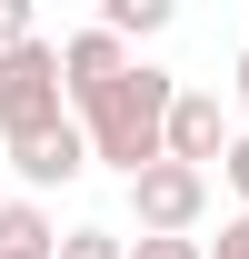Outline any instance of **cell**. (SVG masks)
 Returning a JSON list of instances; mask_svg holds the SVG:
<instances>
[{
  "label": "cell",
  "instance_id": "obj_7",
  "mask_svg": "<svg viewBox=\"0 0 249 259\" xmlns=\"http://www.w3.org/2000/svg\"><path fill=\"white\" fill-rule=\"evenodd\" d=\"M60 249V220L40 199H0V259H50Z\"/></svg>",
  "mask_w": 249,
  "mask_h": 259
},
{
  "label": "cell",
  "instance_id": "obj_9",
  "mask_svg": "<svg viewBox=\"0 0 249 259\" xmlns=\"http://www.w3.org/2000/svg\"><path fill=\"white\" fill-rule=\"evenodd\" d=\"M50 259H130V239H120V229H60Z\"/></svg>",
  "mask_w": 249,
  "mask_h": 259
},
{
  "label": "cell",
  "instance_id": "obj_8",
  "mask_svg": "<svg viewBox=\"0 0 249 259\" xmlns=\"http://www.w3.org/2000/svg\"><path fill=\"white\" fill-rule=\"evenodd\" d=\"M100 30L120 40V50H130V40H159V30H170V0H100Z\"/></svg>",
  "mask_w": 249,
  "mask_h": 259
},
{
  "label": "cell",
  "instance_id": "obj_1",
  "mask_svg": "<svg viewBox=\"0 0 249 259\" xmlns=\"http://www.w3.org/2000/svg\"><path fill=\"white\" fill-rule=\"evenodd\" d=\"M170 100H180V80L150 60H130L110 90L70 100V120H80V140H90V160H110L120 180H140V169H159V120H170Z\"/></svg>",
  "mask_w": 249,
  "mask_h": 259
},
{
  "label": "cell",
  "instance_id": "obj_2",
  "mask_svg": "<svg viewBox=\"0 0 249 259\" xmlns=\"http://www.w3.org/2000/svg\"><path fill=\"white\" fill-rule=\"evenodd\" d=\"M70 120V90H60V40H20V50H0V140L20 150L40 130Z\"/></svg>",
  "mask_w": 249,
  "mask_h": 259
},
{
  "label": "cell",
  "instance_id": "obj_12",
  "mask_svg": "<svg viewBox=\"0 0 249 259\" xmlns=\"http://www.w3.org/2000/svg\"><path fill=\"white\" fill-rule=\"evenodd\" d=\"M20 40H40V20H30V0H0V50H20Z\"/></svg>",
  "mask_w": 249,
  "mask_h": 259
},
{
  "label": "cell",
  "instance_id": "obj_4",
  "mask_svg": "<svg viewBox=\"0 0 249 259\" xmlns=\"http://www.w3.org/2000/svg\"><path fill=\"white\" fill-rule=\"evenodd\" d=\"M219 150H229V110H219L210 90H180V100H170V120H159V160L210 169Z\"/></svg>",
  "mask_w": 249,
  "mask_h": 259
},
{
  "label": "cell",
  "instance_id": "obj_6",
  "mask_svg": "<svg viewBox=\"0 0 249 259\" xmlns=\"http://www.w3.org/2000/svg\"><path fill=\"white\" fill-rule=\"evenodd\" d=\"M120 70H130V50H120L110 30H100V20H90V30H70V40H60V90H70V100H90V90H110Z\"/></svg>",
  "mask_w": 249,
  "mask_h": 259
},
{
  "label": "cell",
  "instance_id": "obj_10",
  "mask_svg": "<svg viewBox=\"0 0 249 259\" xmlns=\"http://www.w3.org/2000/svg\"><path fill=\"white\" fill-rule=\"evenodd\" d=\"M199 259H249V209H229L219 239H199Z\"/></svg>",
  "mask_w": 249,
  "mask_h": 259
},
{
  "label": "cell",
  "instance_id": "obj_14",
  "mask_svg": "<svg viewBox=\"0 0 249 259\" xmlns=\"http://www.w3.org/2000/svg\"><path fill=\"white\" fill-rule=\"evenodd\" d=\"M229 100H239V110H249V50H239V80H229Z\"/></svg>",
  "mask_w": 249,
  "mask_h": 259
},
{
  "label": "cell",
  "instance_id": "obj_3",
  "mask_svg": "<svg viewBox=\"0 0 249 259\" xmlns=\"http://www.w3.org/2000/svg\"><path fill=\"white\" fill-rule=\"evenodd\" d=\"M130 220H140V239H199V220H210V169H180L159 160L130 180Z\"/></svg>",
  "mask_w": 249,
  "mask_h": 259
},
{
  "label": "cell",
  "instance_id": "obj_11",
  "mask_svg": "<svg viewBox=\"0 0 249 259\" xmlns=\"http://www.w3.org/2000/svg\"><path fill=\"white\" fill-rule=\"evenodd\" d=\"M219 180L239 190V209H249V130H229V150H219Z\"/></svg>",
  "mask_w": 249,
  "mask_h": 259
},
{
  "label": "cell",
  "instance_id": "obj_13",
  "mask_svg": "<svg viewBox=\"0 0 249 259\" xmlns=\"http://www.w3.org/2000/svg\"><path fill=\"white\" fill-rule=\"evenodd\" d=\"M130 259H199V239H130Z\"/></svg>",
  "mask_w": 249,
  "mask_h": 259
},
{
  "label": "cell",
  "instance_id": "obj_5",
  "mask_svg": "<svg viewBox=\"0 0 249 259\" xmlns=\"http://www.w3.org/2000/svg\"><path fill=\"white\" fill-rule=\"evenodd\" d=\"M10 169H20V199H40V190H70V180L90 169V140H80V120L40 130V140H20V150H10Z\"/></svg>",
  "mask_w": 249,
  "mask_h": 259
}]
</instances>
